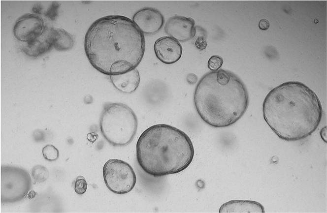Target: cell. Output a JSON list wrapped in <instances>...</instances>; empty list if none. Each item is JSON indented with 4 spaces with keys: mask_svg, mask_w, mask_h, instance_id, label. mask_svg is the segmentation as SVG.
Wrapping results in <instances>:
<instances>
[{
    "mask_svg": "<svg viewBox=\"0 0 327 213\" xmlns=\"http://www.w3.org/2000/svg\"><path fill=\"white\" fill-rule=\"evenodd\" d=\"M84 50L91 64L99 72L109 76L122 74L140 63L145 52L144 36L128 17L104 16L89 28Z\"/></svg>",
    "mask_w": 327,
    "mask_h": 213,
    "instance_id": "obj_1",
    "label": "cell"
},
{
    "mask_svg": "<svg viewBox=\"0 0 327 213\" xmlns=\"http://www.w3.org/2000/svg\"><path fill=\"white\" fill-rule=\"evenodd\" d=\"M320 100L309 87L288 81L272 89L262 104L264 121L281 139L296 141L311 135L323 116Z\"/></svg>",
    "mask_w": 327,
    "mask_h": 213,
    "instance_id": "obj_2",
    "label": "cell"
},
{
    "mask_svg": "<svg viewBox=\"0 0 327 213\" xmlns=\"http://www.w3.org/2000/svg\"><path fill=\"white\" fill-rule=\"evenodd\" d=\"M194 103L205 123L222 128L242 117L248 107L249 96L245 85L236 75L221 69L201 78L194 91Z\"/></svg>",
    "mask_w": 327,
    "mask_h": 213,
    "instance_id": "obj_3",
    "label": "cell"
},
{
    "mask_svg": "<svg viewBox=\"0 0 327 213\" xmlns=\"http://www.w3.org/2000/svg\"><path fill=\"white\" fill-rule=\"evenodd\" d=\"M195 150L190 137L166 124L144 130L136 145V157L141 169L155 178L178 173L191 163Z\"/></svg>",
    "mask_w": 327,
    "mask_h": 213,
    "instance_id": "obj_4",
    "label": "cell"
},
{
    "mask_svg": "<svg viewBox=\"0 0 327 213\" xmlns=\"http://www.w3.org/2000/svg\"><path fill=\"white\" fill-rule=\"evenodd\" d=\"M138 121L133 111L122 103L105 104L99 119L100 131L112 146L123 147L133 139Z\"/></svg>",
    "mask_w": 327,
    "mask_h": 213,
    "instance_id": "obj_5",
    "label": "cell"
},
{
    "mask_svg": "<svg viewBox=\"0 0 327 213\" xmlns=\"http://www.w3.org/2000/svg\"><path fill=\"white\" fill-rule=\"evenodd\" d=\"M31 177L20 167L3 165L0 168V201L13 203L22 200L32 188Z\"/></svg>",
    "mask_w": 327,
    "mask_h": 213,
    "instance_id": "obj_6",
    "label": "cell"
},
{
    "mask_svg": "<svg viewBox=\"0 0 327 213\" xmlns=\"http://www.w3.org/2000/svg\"><path fill=\"white\" fill-rule=\"evenodd\" d=\"M103 176L108 189L117 194L130 192L136 183V176L132 167L118 159H110L105 162Z\"/></svg>",
    "mask_w": 327,
    "mask_h": 213,
    "instance_id": "obj_7",
    "label": "cell"
},
{
    "mask_svg": "<svg viewBox=\"0 0 327 213\" xmlns=\"http://www.w3.org/2000/svg\"><path fill=\"white\" fill-rule=\"evenodd\" d=\"M46 28L47 26L41 17L28 13L17 20L13 31L17 39L27 43L39 37Z\"/></svg>",
    "mask_w": 327,
    "mask_h": 213,
    "instance_id": "obj_8",
    "label": "cell"
},
{
    "mask_svg": "<svg viewBox=\"0 0 327 213\" xmlns=\"http://www.w3.org/2000/svg\"><path fill=\"white\" fill-rule=\"evenodd\" d=\"M132 21L143 33L154 34L163 27L164 19L158 10L152 7H144L134 13Z\"/></svg>",
    "mask_w": 327,
    "mask_h": 213,
    "instance_id": "obj_9",
    "label": "cell"
},
{
    "mask_svg": "<svg viewBox=\"0 0 327 213\" xmlns=\"http://www.w3.org/2000/svg\"><path fill=\"white\" fill-rule=\"evenodd\" d=\"M164 30L167 35L178 41H187L196 34L195 22L190 17L173 16L167 21Z\"/></svg>",
    "mask_w": 327,
    "mask_h": 213,
    "instance_id": "obj_10",
    "label": "cell"
},
{
    "mask_svg": "<svg viewBox=\"0 0 327 213\" xmlns=\"http://www.w3.org/2000/svg\"><path fill=\"white\" fill-rule=\"evenodd\" d=\"M157 58L165 64H170L181 58L183 48L180 42L170 36L158 38L154 45Z\"/></svg>",
    "mask_w": 327,
    "mask_h": 213,
    "instance_id": "obj_11",
    "label": "cell"
},
{
    "mask_svg": "<svg viewBox=\"0 0 327 213\" xmlns=\"http://www.w3.org/2000/svg\"><path fill=\"white\" fill-rule=\"evenodd\" d=\"M54 28L47 27L43 33L35 39L27 42L22 51L31 57H37L49 51L53 47Z\"/></svg>",
    "mask_w": 327,
    "mask_h": 213,
    "instance_id": "obj_12",
    "label": "cell"
},
{
    "mask_svg": "<svg viewBox=\"0 0 327 213\" xmlns=\"http://www.w3.org/2000/svg\"><path fill=\"white\" fill-rule=\"evenodd\" d=\"M114 87L120 91L131 93L137 89L140 81L139 71L136 68L119 75L109 76Z\"/></svg>",
    "mask_w": 327,
    "mask_h": 213,
    "instance_id": "obj_13",
    "label": "cell"
},
{
    "mask_svg": "<svg viewBox=\"0 0 327 213\" xmlns=\"http://www.w3.org/2000/svg\"><path fill=\"white\" fill-rule=\"evenodd\" d=\"M219 213H265L264 207L259 202L252 200H233L224 203Z\"/></svg>",
    "mask_w": 327,
    "mask_h": 213,
    "instance_id": "obj_14",
    "label": "cell"
},
{
    "mask_svg": "<svg viewBox=\"0 0 327 213\" xmlns=\"http://www.w3.org/2000/svg\"><path fill=\"white\" fill-rule=\"evenodd\" d=\"M72 35L63 29H54L53 47L57 51H64L72 48L74 45Z\"/></svg>",
    "mask_w": 327,
    "mask_h": 213,
    "instance_id": "obj_15",
    "label": "cell"
},
{
    "mask_svg": "<svg viewBox=\"0 0 327 213\" xmlns=\"http://www.w3.org/2000/svg\"><path fill=\"white\" fill-rule=\"evenodd\" d=\"M31 176L33 180L38 183L46 181L49 176L48 170L44 166L37 165L33 167Z\"/></svg>",
    "mask_w": 327,
    "mask_h": 213,
    "instance_id": "obj_16",
    "label": "cell"
},
{
    "mask_svg": "<svg viewBox=\"0 0 327 213\" xmlns=\"http://www.w3.org/2000/svg\"><path fill=\"white\" fill-rule=\"evenodd\" d=\"M42 153L46 160L51 162L56 160L59 156L58 150L52 145L44 146L42 150Z\"/></svg>",
    "mask_w": 327,
    "mask_h": 213,
    "instance_id": "obj_17",
    "label": "cell"
},
{
    "mask_svg": "<svg viewBox=\"0 0 327 213\" xmlns=\"http://www.w3.org/2000/svg\"><path fill=\"white\" fill-rule=\"evenodd\" d=\"M74 191L78 195L84 194L87 188V183L85 178L82 176H78L74 181Z\"/></svg>",
    "mask_w": 327,
    "mask_h": 213,
    "instance_id": "obj_18",
    "label": "cell"
},
{
    "mask_svg": "<svg viewBox=\"0 0 327 213\" xmlns=\"http://www.w3.org/2000/svg\"><path fill=\"white\" fill-rule=\"evenodd\" d=\"M223 58L218 55H213L208 60L207 66L211 71H216L222 66Z\"/></svg>",
    "mask_w": 327,
    "mask_h": 213,
    "instance_id": "obj_19",
    "label": "cell"
},
{
    "mask_svg": "<svg viewBox=\"0 0 327 213\" xmlns=\"http://www.w3.org/2000/svg\"><path fill=\"white\" fill-rule=\"evenodd\" d=\"M59 5L58 3L54 4L53 3V7L49 8L48 11L47 12L46 15H48V17L52 20H54L56 17L57 14L53 12H57L56 8L59 7Z\"/></svg>",
    "mask_w": 327,
    "mask_h": 213,
    "instance_id": "obj_20",
    "label": "cell"
},
{
    "mask_svg": "<svg viewBox=\"0 0 327 213\" xmlns=\"http://www.w3.org/2000/svg\"><path fill=\"white\" fill-rule=\"evenodd\" d=\"M269 22L265 19H261L259 23V27L262 30H267L269 27Z\"/></svg>",
    "mask_w": 327,
    "mask_h": 213,
    "instance_id": "obj_21",
    "label": "cell"
},
{
    "mask_svg": "<svg viewBox=\"0 0 327 213\" xmlns=\"http://www.w3.org/2000/svg\"><path fill=\"white\" fill-rule=\"evenodd\" d=\"M197 80V76L194 73H190L187 76V81L190 84H195Z\"/></svg>",
    "mask_w": 327,
    "mask_h": 213,
    "instance_id": "obj_22",
    "label": "cell"
}]
</instances>
